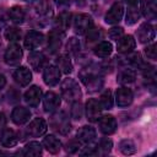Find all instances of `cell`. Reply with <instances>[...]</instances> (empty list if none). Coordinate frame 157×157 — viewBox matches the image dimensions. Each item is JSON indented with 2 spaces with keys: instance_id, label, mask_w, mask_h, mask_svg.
<instances>
[{
  "instance_id": "cell-4",
  "label": "cell",
  "mask_w": 157,
  "mask_h": 157,
  "mask_svg": "<svg viewBox=\"0 0 157 157\" xmlns=\"http://www.w3.org/2000/svg\"><path fill=\"white\" fill-rule=\"evenodd\" d=\"M22 59V48L17 43H11L4 55V60L7 65H18Z\"/></svg>"
},
{
  "instance_id": "cell-42",
  "label": "cell",
  "mask_w": 157,
  "mask_h": 157,
  "mask_svg": "<svg viewBox=\"0 0 157 157\" xmlns=\"http://www.w3.org/2000/svg\"><path fill=\"white\" fill-rule=\"evenodd\" d=\"M80 147H81V142L78 140H71L66 144L65 150L67 153H76L80 150Z\"/></svg>"
},
{
  "instance_id": "cell-2",
  "label": "cell",
  "mask_w": 157,
  "mask_h": 157,
  "mask_svg": "<svg viewBox=\"0 0 157 157\" xmlns=\"http://www.w3.org/2000/svg\"><path fill=\"white\" fill-rule=\"evenodd\" d=\"M61 94L67 102H77L81 99V90L78 83L74 78H65L61 82Z\"/></svg>"
},
{
  "instance_id": "cell-29",
  "label": "cell",
  "mask_w": 157,
  "mask_h": 157,
  "mask_svg": "<svg viewBox=\"0 0 157 157\" xmlns=\"http://www.w3.org/2000/svg\"><path fill=\"white\" fill-rule=\"evenodd\" d=\"M112 52H113V47L109 42H101L94 47V54L99 58H107L112 54Z\"/></svg>"
},
{
  "instance_id": "cell-28",
  "label": "cell",
  "mask_w": 157,
  "mask_h": 157,
  "mask_svg": "<svg viewBox=\"0 0 157 157\" xmlns=\"http://www.w3.org/2000/svg\"><path fill=\"white\" fill-rule=\"evenodd\" d=\"M136 78V72L132 69H124L118 75V82L121 85H128L134 82Z\"/></svg>"
},
{
  "instance_id": "cell-26",
  "label": "cell",
  "mask_w": 157,
  "mask_h": 157,
  "mask_svg": "<svg viewBox=\"0 0 157 157\" xmlns=\"http://www.w3.org/2000/svg\"><path fill=\"white\" fill-rule=\"evenodd\" d=\"M142 13L147 18H155L157 15V1L156 0H145L142 4Z\"/></svg>"
},
{
  "instance_id": "cell-17",
  "label": "cell",
  "mask_w": 157,
  "mask_h": 157,
  "mask_svg": "<svg viewBox=\"0 0 157 157\" xmlns=\"http://www.w3.org/2000/svg\"><path fill=\"white\" fill-rule=\"evenodd\" d=\"M42 98V90L38 86L29 87L25 93V101L29 107H37Z\"/></svg>"
},
{
  "instance_id": "cell-32",
  "label": "cell",
  "mask_w": 157,
  "mask_h": 157,
  "mask_svg": "<svg viewBox=\"0 0 157 157\" xmlns=\"http://www.w3.org/2000/svg\"><path fill=\"white\" fill-rule=\"evenodd\" d=\"M34 10L38 15L40 16H47L52 12V7H50V2L49 0H39L36 2L34 5Z\"/></svg>"
},
{
  "instance_id": "cell-3",
  "label": "cell",
  "mask_w": 157,
  "mask_h": 157,
  "mask_svg": "<svg viewBox=\"0 0 157 157\" xmlns=\"http://www.w3.org/2000/svg\"><path fill=\"white\" fill-rule=\"evenodd\" d=\"M50 126L55 131L60 132L61 135H66L71 130V124H70L69 118L66 117V114L64 112L55 113L52 117V119H50Z\"/></svg>"
},
{
  "instance_id": "cell-13",
  "label": "cell",
  "mask_w": 157,
  "mask_h": 157,
  "mask_svg": "<svg viewBox=\"0 0 157 157\" xmlns=\"http://www.w3.org/2000/svg\"><path fill=\"white\" fill-rule=\"evenodd\" d=\"M134 99V94L131 92L130 88L128 87H120L117 90V96H115V101L119 107H128L132 103Z\"/></svg>"
},
{
  "instance_id": "cell-31",
  "label": "cell",
  "mask_w": 157,
  "mask_h": 157,
  "mask_svg": "<svg viewBox=\"0 0 157 157\" xmlns=\"http://www.w3.org/2000/svg\"><path fill=\"white\" fill-rule=\"evenodd\" d=\"M140 17V9L137 5H130L128 9V13H126V25H134L137 22Z\"/></svg>"
},
{
  "instance_id": "cell-18",
  "label": "cell",
  "mask_w": 157,
  "mask_h": 157,
  "mask_svg": "<svg viewBox=\"0 0 157 157\" xmlns=\"http://www.w3.org/2000/svg\"><path fill=\"white\" fill-rule=\"evenodd\" d=\"M31 118V112L25 108V107H16L13 108L12 113H11V119L15 124L17 125H22V124H26Z\"/></svg>"
},
{
  "instance_id": "cell-9",
  "label": "cell",
  "mask_w": 157,
  "mask_h": 157,
  "mask_svg": "<svg viewBox=\"0 0 157 157\" xmlns=\"http://www.w3.org/2000/svg\"><path fill=\"white\" fill-rule=\"evenodd\" d=\"M63 38H64V32L56 28L50 31L48 34V50L53 54L59 52V48L61 47L63 43Z\"/></svg>"
},
{
  "instance_id": "cell-11",
  "label": "cell",
  "mask_w": 157,
  "mask_h": 157,
  "mask_svg": "<svg viewBox=\"0 0 157 157\" xmlns=\"http://www.w3.org/2000/svg\"><path fill=\"white\" fill-rule=\"evenodd\" d=\"M44 83L48 86H55L60 80V70L55 65H49L43 71Z\"/></svg>"
},
{
  "instance_id": "cell-24",
  "label": "cell",
  "mask_w": 157,
  "mask_h": 157,
  "mask_svg": "<svg viewBox=\"0 0 157 157\" xmlns=\"http://www.w3.org/2000/svg\"><path fill=\"white\" fill-rule=\"evenodd\" d=\"M70 23H71V13L67 12V11H63L58 15L56 20H55V26H56V29L61 31V32H65L69 27H70Z\"/></svg>"
},
{
  "instance_id": "cell-40",
  "label": "cell",
  "mask_w": 157,
  "mask_h": 157,
  "mask_svg": "<svg viewBox=\"0 0 157 157\" xmlns=\"http://www.w3.org/2000/svg\"><path fill=\"white\" fill-rule=\"evenodd\" d=\"M82 113H83V108H82V104L80 103V101L77 102H72V107H71V117L76 120H80L81 117H82Z\"/></svg>"
},
{
  "instance_id": "cell-20",
  "label": "cell",
  "mask_w": 157,
  "mask_h": 157,
  "mask_svg": "<svg viewBox=\"0 0 157 157\" xmlns=\"http://www.w3.org/2000/svg\"><path fill=\"white\" fill-rule=\"evenodd\" d=\"M96 137V130L92 126L85 125L77 131V140L81 144H91Z\"/></svg>"
},
{
  "instance_id": "cell-10",
  "label": "cell",
  "mask_w": 157,
  "mask_h": 157,
  "mask_svg": "<svg viewBox=\"0 0 157 157\" xmlns=\"http://www.w3.org/2000/svg\"><path fill=\"white\" fill-rule=\"evenodd\" d=\"M97 121H98L99 130L104 135H110L117 130V120L114 119L113 115H103Z\"/></svg>"
},
{
  "instance_id": "cell-27",
  "label": "cell",
  "mask_w": 157,
  "mask_h": 157,
  "mask_svg": "<svg viewBox=\"0 0 157 157\" xmlns=\"http://www.w3.org/2000/svg\"><path fill=\"white\" fill-rule=\"evenodd\" d=\"M9 17L10 20L13 22V23H22L25 21V17H26V13H25V10L21 7V6H12L10 10H9Z\"/></svg>"
},
{
  "instance_id": "cell-36",
  "label": "cell",
  "mask_w": 157,
  "mask_h": 157,
  "mask_svg": "<svg viewBox=\"0 0 157 157\" xmlns=\"http://www.w3.org/2000/svg\"><path fill=\"white\" fill-rule=\"evenodd\" d=\"M102 36H103L102 28H93V27H91L86 32V40H87V43H92V42H96V40L101 39Z\"/></svg>"
},
{
  "instance_id": "cell-12",
  "label": "cell",
  "mask_w": 157,
  "mask_h": 157,
  "mask_svg": "<svg viewBox=\"0 0 157 157\" xmlns=\"http://www.w3.org/2000/svg\"><path fill=\"white\" fill-rule=\"evenodd\" d=\"M44 40V36L40 32L37 31H29L25 37V47L28 50H33L38 48Z\"/></svg>"
},
{
  "instance_id": "cell-47",
  "label": "cell",
  "mask_w": 157,
  "mask_h": 157,
  "mask_svg": "<svg viewBox=\"0 0 157 157\" xmlns=\"http://www.w3.org/2000/svg\"><path fill=\"white\" fill-rule=\"evenodd\" d=\"M125 1H126L129 5H137L140 0H125Z\"/></svg>"
},
{
  "instance_id": "cell-25",
  "label": "cell",
  "mask_w": 157,
  "mask_h": 157,
  "mask_svg": "<svg viewBox=\"0 0 157 157\" xmlns=\"http://www.w3.org/2000/svg\"><path fill=\"white\" fill-rule=\"evenodd\" d=\"M56 66L60 70V72L64 74H70L72 71V63L66 54H61L56 58Z\"/></svg>"
},
{
  "instance_id": "cell-16",
  "label": "cell",
  "mask_w": 157,
  "mask_h": 157,
  "mask_svg": "<svg viewBox=\"0 0 157 157\" xmlns=\"http://www.w3.org/2000/svg\"><path fill=\"white\" fill-rule=\"evenodd\" d=\"M60 97L55 92H47L43 98V105L45 112H54L60 107Z\"/></svg>"
},
{
  "instance_id": "cell-19",
  "label": "cell",
  "mask_w": 157,
  "mask_h": 157,
  "mask_svg": "<svg viewBox=\"0 0 157 157\" xmlns=\"http://www.w3.org/2000/svg\"><path fill=\"white\" fill-rule=\"evenodd\" d=\"M13 78L15 81L21 85V86H27L31 81H32V72L29 71V69H27L26 66H20L16 69V71L13 72Z\"/></svg>"
},
{
  "instance_id": "cell-5",
  "label": "cell",
  "mask_w": 157,
  "mask_h": 157,
  "mask_svg": "<svg viewBox=\"0 0 157 157\" xmlns=\"http://www.w3.org/2000/svg\"><path fill=\"white\" fill-rule=\"evenodd\" d=\"M92 26H93V21L91 16L87 13H80L74 20V28L77 34H85Z\"/></svg>"
},
{
  "instance_id": "cell-45",
  "label": "cell",
  "mask_w": 157,
  "mask_h": 157,
  "mask_svg": "<svg viewBox=\"0 0 157 157\" xmlns=\"http://www.w3.org/2000/svg\"><path fill=\"white\" fill-rule=\"evenodd\" d=\"M6 125V118L4 113H0V130L4 129V126Z\"/></svg>"
},
{
  "instance_id": "cell-14",
  "label": "cell",
  "mask_w": 157,
  "mask_h": 157,
  "mask_svg": "<svg viewBox=\"0 0 157 157\" xmlns=\"http://www.w3.org/2000/svg\"><path fill=\"white\" fill-rule=\"evenodd\" d=\"M156 36L155 27L151 23H142L137 29V38L141 43H148L151 42Z\"/></svg>"
},
{
  "instance_id": "cell-35",
  "label": "cell",
  "mask_w": 157,
  "mask_h": 157,
  "mask_svg": "<svg viewBox=\"0 0 157 157\" xmlns=\"http://www.w3.org/2000/svg\"><path fill=\"white\" fill-rule=\"evenodd\" d=\"M119 148H120V151H121L124 155H132V153L136 152V147H135L134 141L128 140V139H125V140H123V141L120 142Z\"/></svg>"
},
{
  "instance_id": "cell-15",
  "label": "cell",
  "mask_w": 157,
  "mask_h": 157,
  "mask_svg": "<svg viewBox=\"0 0 157 157\" xmlns=\"http://www.w3.org/2000/svg\"><path fill=\"white\" fill-rule=\"evenodd\" d=\"M135 45H136V42H135V39H134L132 36H130V34L123 36L118 40L117 50L119 53H121V54H129V53H131L135 49Z\"/></svg>"
},
{
  "instance_id": "cell-22",
  "label": "cell",
  "mask_w": 157,
  "mask_h": 157,
  "mask_svg": "<svg viewBox=\"0 0 157 157\" xmlns=\"http://www.w3.org/2000/svg\"><path fill=\"white\" fill-rule=\"evenodd\" d=\"M44 63H45V56L39 52H32L28 55V64L36 71L42 70L44 66Z\"/></svg>"
},
{
  "instance_id": "cell-37",
  "label": "cell",
  "mask_w": 157,
  "mask_h": 157,
  "mask_svg": "<svg viewBox=\"0 0 157 157\" xmlns=\"http://www.w3.org/2000/svg\"><path fill=\"white\" fill-rule=\"evenodd\" d=\"M112 147H113V142L110 140H108V139H104L96 147L97 148V155H107V153L110 152Z\"/></svg>"
},
{
  "instance_id": "cell-8",
  "label": "cell",
  "mask_w": 157,
  "mask_h": 157,
  "mask_svg": "<svg viewBox=\"0 0 157 157\" xmlns=\"http://www.w3.org/2000/svg\"><path fill=\"white\" fill-rule=\"evenodd\" d=\"M48 130V125L45 123L44 119L42 118H36L33 119L29 125L27 126V132L33 136V137H39V136H43Z\"/></svg>"
},
{
  "instance_id": "cell-34",
  "label": "cell",
  "mask_w": 157,
  "mask_h": 157,
  "mask_svg": "<svg viewBox=\"0 0 157 157\" xmlns=\"http://www.w3.org/2000/svg\"><path fill=\"white\" fill-rule=\"evenodd\" d=\"M4 34H5V38L9 42H13V43L20 40V38H21V31L17 27H9V28H6Z\"/></svg>"
},
{
  "instance_id": "cell-23",
  "label": "cell",
  "mask_w": 157,
  "mask_h": 157,
  "mask_svg": "<svg viewBox=\"0 0 157 157\" xmlns=\"http://www.w3.org/2000/svg\"><path fill=\"white\" fill-rule=\"evenodd\" d=\"M43 146L45 147V150H47L49 153H53V155L58 153V152L60 151V148H61L60 141H59L55 136H53V135H48V136L44 137V140H43Z\"/></svg>"
},
{
  "instance_id": "cell-46",
  "label": "cell",
  "mask_w": 157,
  "mask_h": 157,
  "mask_svg": "<svg viewBox=\"0 0 157 157\" xmlns=\"http://www.w3.org/2000/svg\"><path fill=\"white\" fill-rule=\"evenodd\" d=\"M5 85H6V78H5V76H4V75H1V74H0V88H2Z\"/></svg>"
},
{
  "instance_id": "cell-41",
  "label": "cell",
  "mask_w": 157,
  "mask_h": 157,
  "mask_svg": "<svg viewBox=\"0 0 157 157\" xmlns=\"http://www.w3.org/2000/svg\"><path fill=\"white\" fill-rule=\"evenodd\" d=\"M108 36L110 39L113 40H119L123 36H124V29L121 27H113L109 32H108Z\"/></svg>"
},
{
  "instance_id": "cell-1",
  "label": "cell",
  "mask_w": 157,
  "mask_h": 157,
  "mask_svg": "<svg viewBox=\"0 0 157 157\" xmlns=\"http://www.w3.org/2000/svg\"><path fill=\"white\" fill-rule=\"evenodd\" d=\"M80 78L90 92L99 91L104 83V80H103L98 67H94V66H87L83 70H81Z\"/></svg>"
},
{
  "instance_id": "cell-44",
  "label": "cell",
  "mask_w": 157,
  "mask_h": 157,
  "mask_svg": "<svg viewBox=\"0 0 157 157\" xmlns=\"http://www.w3.org/2000/svg\"><path fill=\"white\" fill-rule=\"evenodd\" d=\"M54 1H55L56 6L60 9H66L70 5V0H54Z\"/></svg>"
},
{
  "instance_id": "cell-30",
  "label": "cell",
  "mask_w": 157,
  "mask_h": 157,
  "mask_svg": "<svg viewBox=\"0 0 157 157\" xmlns=\"http://www.w3.org/2000/svg\"><path fill=\"white\" fill-rule=\"evenodd\" d=\"M23 155H26V156H33V157L40 156L42 155V145L39 142H37V141L28 142L25 146V148H23Z\"/></svg>"
},
{
  "instance_id": "cell-39",
  "label": "cell",
  "mask_w": 157,
  "mask_h": 157,
  "mask_svg": "<svg viewBox=\"0 0 157 157\" xmlns=\"http://www.w3.org/2000/svg\"><path fill=\"white\" fill-rule=\"evenodd\" d=\"M126 63L139 69V67L142 65V63H144V61H142L141 55H140L139 53H131V54H129V55H128V58H126Z\"/></svg>"
},
{
  "instance_id": "cell-43",
  "label": "cell",
  "mask_w": 157,
  "mask_h": 157,
  "mask_svg": "<svg viewBox=\"0 0 157 157\" xmlns=\"http://www.w3.org/2000/svg\"><path fill=\"white\" fill-rule=\"evenodd\" d=\"M145 54L147 55V58L152 59V60H156L157 58V50H156V44L155 43H151L150 45H147L145 48Z\"/></svg>"
},
{
  "instance_id": "cell-38",
  "label": "cell",
  "mask_w": 157,
  "mask_h": 157,
  "mask_svg": "<svg viewBox=\"0 0 157 157\" xmlns=\"http://www.w3.org/2000/svg\"><path fill=\"white\" fill-rule=\"evenodd\" d=\"M80 49H81V44H80V40H78L77 38L72 37V38H70V39L67 40V43H66V50H67L69 53L76 55V54L80 52Z\"/></svg>"
},
{
  "instance_id": "cell-21",
  "label": "cell",
  "mask_w": 157,
  "mask_h": 157,
  "mask_svg": "<svg viewBox=\"0 0 157 157\" xmlns=\"http://www.w3.org/2000/svg\"><path fill=\"white\" fill-rule=\"evenodd\" d=\"M18 141L17 134L12 129H4L1 132L0 142L4 147H13Z\"/></svg>"
},
{
  "instance_id": "cell-7",
  "label": "cell",
  "mask_w": 157,
  "mask_h": 157,
  "mask_svg": "<svg viewBox=\"0 0 157 157\" xmlns=\"http://www.w3.org/2000/svg\"><path fill=\"white\" fill-rule=\"evenodd\" d=\"M102 105L101 103L94 99V98H91L87 101L86 103V117L90 121L94 123L97 121L99 118H101V113H102Z\"/></svg>"
},
{
  "instance_id": "cell-6",
  "label": "cell",
  "mask_w": 157,
  "mask_h": 157,
  "mask_svg": "<svg viewBox=\"0 0 157 157\" xmlns=\"http://www.w3.org/2000/svg\"><path fill=\"white\" fill-rule=\"evenodd\" d=\"M123 15H124V5L120 1H117L110 6L108 12L105 13L104 20L109 25H115L121 20Z\"/></svg>"
},
{
  "instance_id": "cell-33",
  "label": "cell",
  "mask_w": 157,
  "mask_h": 157,
  "mask_svg": "<svg viewBox=\"0 0 157 157\" xmlns=\"http://www.w3.org/2000/svg\"><path fill=\"white\" fill-rule=\"evenodd\" d=\"M99 103L103 109H110L113 107V96H112L110 90H107L102 93V96L99 98Z\"/></svg>"
}]
</instances>
